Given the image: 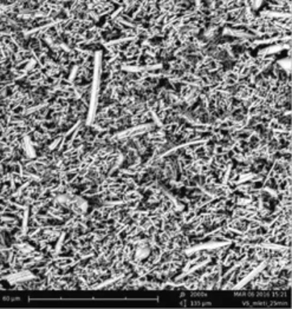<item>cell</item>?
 Instances as JSON below:
<instances>
[{
    "label": "cell",
    "mask_w": 292,
    "mask_h": 309,
    "mask_svg": "<svg viewBox=\"0 0 292 309\" xmlns=\"http://www.w3.org/2000/svg\"><path fill=\"white\" fill-rule=\"evenodd\" d=\"M53 199L75 215H87L90 210L88 199L81 196L80 194H62Z\"/></svg>",
    "instance_id": "1"
},
{
    "label": "cell",
    "mask_w": 292,
    "mask_h": 309,
    "mask_svg": "<svg viewBox=\"0 0 292 309\" xmlns=\"http://www.w3.org/2000/svg\"><path fill=\"white\" fill-rule=\"evenodd\" d=\"M156 127L154 123L149 122L145 124H140V125H133V127H128L122 130L113 132L112 137H110V143L112 144H116L121 141H126V139H131L137 138V137H143L145 134H148L149 131L155 130Z\"/></svg>",
    "instance_id": "2"
},
{
    "label": "cell",
    "mask_w": 292,
    "mask_h": 309,
    "mask_svg": "<svg viewBox=\"0 0 292 309\" xmlns=\"http://www.w3.org/2000/svg\"><path fill=\"white\" fill-rule=\"evenodd\" d=\"M232 244L231 241H220V240H206L201 241V242H198L193 244V246L186 248L184 249V254L186 255L187 257L192 256V255L202 253V251H207V253H215L216 250L222 249L224 247H229Z\"/></svg>",
    "instance_id": "3"
},
{
    "label": "cell",
    "mask_w": 292,
    "mask_h": 309,
    "mask_svg": "<svg viewBox=\"0 0 292 309\" xmlns=\"http://www.w3.org/2000/svg\"><path fill=\"white\" fill-rule=\"evenodd\" d=\"M35 279H41V276L34 274L31 269H19V271L11 273L9 275L2 276V281L7 282L11 287H14L16 285H19V283H24Z\"/></svg>",
    "instance_id": "4"
},
{
    "label": "cell",
    "mask_w": 292,
    "mask_h": 309,
    "mask_svg": "<svg viewBox=\"0 0 292 309\" xmlns=\"http://www.w3.org/2000/svg\"><path fill=\"white\" fill-rule=\"evenodd\" d=\"M177 92H179L180 97L182 98L185 106L188 107V109H192V107L199 102L202 89L195 88V86L191 85H180Z\"/></svg>",
    "instance_id": "5"
},
{
    "label": "cell",
    "mask_w": 292,
    "mask_h": 309,
    "mask_svg": "<svg viewBox=\"0 0 292 309\" xmlns=\"http://www.w3.org/2000/svg\"><path fill=\"white\" fill-rule=\"evenodd\" d=\"M277 43H291V34H276L270 35V37L256 38L254 41L250 42V51L258 50L261 46H269Z\"/></svg>",
    "instance_id": "6"
},
{
    "label": "cell",
    "mask_w": 292,
    "mask_h": 309,
    "mask_svg": "<svg viewBox=\"0 0 292 309\" xmlns=\"http://www.w3.org/2000/svg\"><path fill=\"white\" fill-rule=\"evenodd\" d=\"M48 263L55 264L60 272L66 273L72 271V268L80 263V261L74 255H58V256L50 257Z\"/></svg>",
    "instance_id": "7"
},
{
    "label": "cell",
    "mask_w": 292,
    "mask_h": 309,
    "mask_svg": "<svg viewBox=\"0 0 292 309\" xmlns=\"http://www.w3.org/2000/svg\"><path fill=\"white\" fill-rule=\"evenodd\" d=\"M220 37L230 38V39H240V41H254L256 37L250 31L244 30V28H233L230 26H224L222 28V34Z\"/></svg>",
    "instance_id": "8"
},
{
    "label": "cell",
    "mask_w": 292,
    "mask_h": 309,
    "mask_svg": "<svg viewBox=\"0 0 292 309\" xmlns=\"http://www.w3.org/2000/svg\"><path fill=\"white\" fill-rule=\"evenodd\" d=\"M291 50V43H277V44H272L269 46H264V48H259L256 52V57H271L277 56L283 51H287Z\"/></svg>",
    "instance_id": "9"
},
{
    "label": "cell",
    "mask_w": 292,
    "mask_h": 309,
    "mask_svg": "<svg viewBox=\"0 0 292 309\" xmlns=\"http://www.w3.org/2000/svg\"><path fill=\"white\" fill-rule=\"evenodd\" d=\"M143 138L144 141L148 143V145L151 146V149L158 145H163L168 142L166 131L163 130V129H159V128H156L155 130L153 131H149L148 134H145L143 136Z\"/></svg>",
    "instance_id": "10"
},
{
    "label": "cell",
    "mask_w": 292,
    "mask_h": 309,
    "mask_svg": "<svg viewBox=\"0 0 292 309\" xmlns=\"http://www.w3.org/2000/svg\"><path fill=\"white\" fill-rule=\"evenodd\" d=\"M152 247L151 244H149L148 237H145L143 242H141L140 244H137V246H135V250H134V257L133 260L129 262V264L133 263H138V262H143L148 258L149 255L152 253Z\"/></svg>",
    "instance_id": "11"
},
{
    "label": "cell",
    "mask_w": 292,
    "mask_h": 309,
    "mask_svg": "<svg viewBox=\"0 0 292 309\" xmlns=\"http://www.w3.org/2000/svg\"><path fill=\"white\" fill-rule=\"evenodd\" d=\"M121 106L117 102L110 103L108 105L99 107L97 111V114H96V120L95 121H102L104 120V118H112V117H116L119 116L121 113Z\"/></svg>",
    "instance_id": "12"
},
{
    "label": "cell",
    "mask_w": 292,
    "mask_h": 309,
    "mask_svg": "<svg viewBox=\"0 0 292 309\" xmlns=\"http://www.w3.org/2000/svg\"><path fill=\"white\" fill-rule=\"evenodd\" d=\"M239 82H240L239 76H238L236 72H233L231 69L224 70L219 77V85L222 86V88L233 89Z\"/></svg>",
    "instance_id": "13"
},
{
    "label": "cell",
    "mask_w": 292,
    "mask_h": 309,
    "mask_svg": "<svg viewBox=\"0 0 292 309\" xmlns=\"http://www.w3.org/2000/svg\"><path fill=\"white\" fill-rule=\"evenodd\" d=\"M258 17L264 18L270 21L276 20H285V19H292V13L290 12H277V11H271L269 9H263L257 13Z\"/></svg>",
    "instance_id": "14"
},
{
    "label": "cell",
    "mask_w": 292,
    "mask_h": 309,
    "mask_svg": "<svg viewBox=\"0 0 292 309\" xmlns=\"http://www.w3.org/2000/svg\"><path fill=\"white\" fill-rule=\"evenodd\" d=\"M21 142H23V154L26 156L28 160H34V158L38 157V151L35 149L34 143L32 141L31 135H24L23 138H21Z\"/></svg>",
    "instance_id": "15"
},
{
    "label": "cell",
    "mask_w": 292,
    "mask_h": 309,
    "mask_svg": "<svg viewBox=\"0 0 292 309\" xmlns=\"http://www.w3.org/2000/svg\"><path fill=\"white\" fill-rule=\"evenodd\" d=\"M266 9L277 12H290L291 13V2L289 0H270L265 2Z\"/></svg>",
    "instance_id": "16"
},
{
    "label": "cell",
    "mask_w": 292,
    "mask_h": 309,
    "mask_svg": "<svg viewBox=\"0 0 292 309\" xmlns=\"http://www.w3.org/2000/svg\"><path fill=\"white\" fill-rule=\"evenodd\" d=\"M140 49H141L140 42H133V43H130V44H128L122 51L124 60H134L135 58H136Z\"/></svg>",
    "instance_id": "17"
},
{
    "label": "cell",
    "mask_w": 292,
    "mask_h": 309,
    "mask_svg": "<svg viewBox=\"0 0 292 309\" xmlns=\"http://www.w3.org/2000/svg\"><path fill=\"white\" fill-rule=\"evenodd\" d=\"M141 99H143V98H142L141 96H138L137 93H128V95L121 96V98L117 103H119L121 106H128V105H131V104H135Z\"/></svg>",
    "instance_id": "18"
},
{
    "label": "cell",
    "mask_w": 292,
    "mask_h": 309,
    "mask_svg": "<svg viewBox=\"0 0 292 309\" xmlns=\"http://www.w3.org/2000/svg\"><path fill=\"white\" fill-rule=\"evenodd\" d=\"M138 4H140V2H137V0H123L122 6L124 7V14L130 16L138 6Z\"/></svg>",
    "instance_id": "19"
},
{
    "label": "cell",
    "mask_w": 292,
    "mask_h": 309,
    "mask_svg": "<svg viewBox=\"0 0 292 309\" xmlns=\"http://www.w3.org/2000/svg\"><path fill=\"white\" fill-rule=\"evenodd\" d=\"M80 70H81V65H78V64H72V66H71V69H70V72L66 76V79L71 83V84L75 85V81H76L78 77Z\"/></svg>",
    "instance_id": "20"
},
{
    "label": "cell",
    "mask_w": 292,
    "mask_h": 309,
    "mask_svg": "<svg viewBox=\"0 0 292 309\" xmlns=\"http://www.w3.org/2000/svg\"><path fill=\"white\" fill-rule=\"evenodd\" d=\"M276 63L278 64V65L282 67L287 74H289V76H291V58L286 57V58L284 59H277Z\"/></svg>",
    "instance_id": "21"
},
{
    "label": "cell",
    "mask_w": 292,
    "mask_h": 309,
    "mask_svg": "<svg viewBox=\"0 0 292 309\" xmlns=\"http://www.w3.org/2000/svg\"><path fill=\"white\" fill-rule=\"evenodd\" d=\"M248 4H250L251 10L253 11L256 14H257L259 11H261L262 7L265 5V2H263V0H256V2H250V0H248Z\"/></svg>",
    "instance_id": "22"
}]
</instances>
